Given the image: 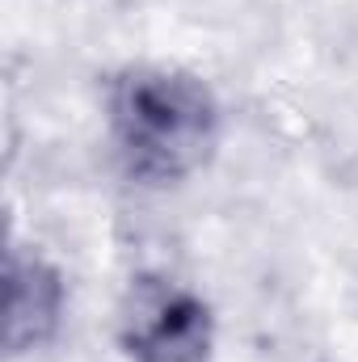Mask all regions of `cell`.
I'll return each instance as SVG.
<instances>
[{
    "mask_svg": "<svg viewBox=\"0 0 358 362\" xmlns=\"http://www.w3.org/2000/svg\"><path fill=\"white\" fill-rule=\"evenodd\" d=\"M101 135L118 177L135 189H178L219 156L228 114L215 85L181 64L131 59L101 76Z\"/></svg>",
    "mask_w": 358,
    "mask_h": 362,
    "instance_id": "cell-1",
    "label": "cell"
},
{
    "mask_svg": "<svg viewBox=\"0 0 358 362\" xmlns=\"http://www.w3.org/2000/svg\"><path fill=\"white\" fill-rule=\"evenodd\" d=\"M110 341L122 362H215V303L169 270H135L110 312Z\"/></svg>",
    "mask_w": 358,
    "mask_h": 362,
    "instance_id": "cell-2",
    "label": "cell"
},
{
    "mask_svg": "<svg viewBox=\"0 0 358 362\" xmlns=\"http://www.w3.org/2000/svg\"><path fill=\"white\" fill-rule=\"evenodd\" d=\"M72 282L64 266L34 240L4 245V358H34L51 350L68 325Z\"/></svg>",
    "mask_w": 358,
    "mask_h": 362,
    "instance_id": "cell-3",
    "label": "cell"
}]
</instances>
